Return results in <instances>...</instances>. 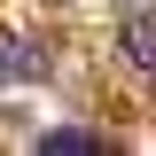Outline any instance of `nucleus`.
<instances>
[{
	"instance_id": "1",
	"label": "nucleus",
	"mask_w": 156,
	"mask_h": 156,
	"mask_svg": "<svg viewBox=\"0 0 156 156\" xmlns=\"http://www.w3.org/2000/svg\"><path fill=\"white\" fill-rule=\"evenodd\" d=\"M117 47H125V62H133V70H148V78H156V16H133Z\"/></svg>"
},
{
	"instance_id": "2",
	"label": "nucleus",
	"mask_w": 156,
	"mask_h": 156,
	"mask_svg": "<svg viewBox=\"0 0 156 156\" xmlns=\"http://www.w3.org/2000/svg\"><path fill=\"white\" fill-rule=\"evenodd\" d=\"M101 140L94 133H78V125H55V133H39V156H94Z\"/></svg>"
}]
</instances>
